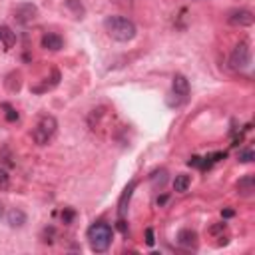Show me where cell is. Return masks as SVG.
I'll use <instances>...</instances> for the list:
<instances>
[{"label":"cell","instance_id":"obj_1","mask_svg":"<svg viewBox=\"0 0 255 255\" xmlns=\"http://www.w3.org/2000/svg\"><path fill=\"white\" fill-rule=\"evenodd\" d=\"M104 28L108 36L116 42H131L137 34L135 24L126 16H108L104 20Z\"/></svg>","mask_w":255,"mask_h":255},{"label":"cell","instance_id":"obj_2","mask_svg":"<svg viewBox=\"0 0 255 255\" xmlns=\"http://www.w3.org/2000/svg\"><path fill=\"white\" fill-rule=\"evenodd\" d=\"M88 243H90V249L96 251V253H106L112 245V239H114V229L104 223V221H98L94 225L88 227Z\"/></svg>","mask_w":255,"mask_h":255},{"label":"cell","instance_id":"obj_3","mask_svg":"<svg viewBox=\"0 0 255 255\" xmlns=\"http://www.w3.org/2000/svg\"><path fill=\"white\" fill-rule=\"evenodd\" d=\"M56 131H58V120L54 116L46 114V116H40V120L36 122L34 129H32V139L38 145H46L54 139Z\"/></svg>","mask_w":255,"mask_h":255},{"label":"cell","instance_id":"obj_4","mask_svg":"<svg viewBox=\"0 0 255 255\" xmlns=\"http://www.w3.org/2000/svg\"><path fill=\"white\" fill-rule=\"evenodd\" d=\"M189 96V82L183 74H175L171 80V92L167 96V106L169 108H179L181 104L187 102Z\"/></svg>","mask_w":255,"mask_h":255},{"label":"cell","instance_id":"obj_5","mask_svg":"<svg viewBox=\"0 0 255 255\" xmlns=\"http://www.w3.org/2000/svg\"><path fill=\"white\" fill-rule=\"evenodd\" d=\"M229 64L237 72H243L251 66V46H249L247 40H241V42L235 44V48L229 56Z\"/></svg>","mask_w":255,"mask_h":255},{"label":"cell","instance_id":"obj_6","mask_svg":"<svg viewBox=\"0 0 255 255\" xmlns=\"http://www.w3.org/2000/svg\"><path fill=\"white\" fill-rule=\"evenodd\" d=\"M12 18L20 24V26H28L32 22H36L38 18V6L32 2H20L12 8Z\"/></svg>","mask_w":255,"mask_h":255},{"label":"cell","instance_id":"obj_7","mask_svg":"<svg viewBox=\"0 0 255 255\" xmlns=\"http://www.w3.org/2000/svg\"><path fill=\"white\" fill-rule=\"evenodd\" d=\"M227 22H229L231 26L245 28V26H251V24L255 22V18H253V12H251V10H247V8H239V10L229 12Z\"/></svg>","mask_w":255,"mask_h":255},{"label":"cell","instance_id":"obj_8","mask_svg":"<svg viewBox=\"0 0 255 255\" xmlns=\"http://www.w3.org/2000/svg\"><path fill=\"white\" fill-rule=\"evenodd\" d=\"M135 185H137V181L131 179V181L124 187V191H122V195H120V199H118V217H120V219H124V215H126V211H128V205H129V199H131V195H133Z\"/></svg>","mask_w":255,"mask_h":255},{"label":"cell","instance_id":"obj_9","mask_svg":"<svg viewBox=\"0 0 255 255\" xmlns=\"http://www.w3.org/2000/svg\"><path fill=\"white\" fill-rule=\"evenodd\" d=\"M177 245H181L183 249H197L199 245V239H197V233L193 229H179L177 231V237H175Z\"/></svg>","mask_w":255,"mask_h":255},{"label":"cell","instance_id":"obj_10","mask_svg":"<svg viewBox=\"0 0 255 255\" xmlns=\"http://www.w3.org/2000/svg\"><path fill=\"white\" fill-rule=\"evenodd\" d=\"M40 44H42V48H44V50L58 52V50H62L64 40H62V36H60V34H56V32H46V34L42 36Z\"/></svg>","mask_w":255,"mask_h":255},{"label":"cell","instance_id":"obj_11","mask_svg":"<svg viewBox=\"0 0 255 255\" xmlns=\"http://www.w3.org/2000/svg\"><path fill=\"white\" fill-rule=\"evenodd\" d=\"M26 221H28V217H26V213H24L20 207H12V209L6 213V223H8L12 229H20V227H24Z\"/></svg>","mask_w":255,"mask_h":255},{"label":"cell","instance_id":"obj_12","mask_svg":"<svg viewBox=\"0 0 255 255\" xmlns=\"http://www.w3.org/2000/svg\"><path fill=\"white\" fill-rule=\"evenodd\" d=\"M235 187H237V193H239L241 197H251L253 191H255V177H253L251 173H247V175L239 177V181H237Z\"/></svg>","mask_w":255,"mask_h":255},{"label":"cell","instance_id":"obj_13","mask_svg":"<svg viewBox=\"0 0 255 255\" xmlns=\"http://www.w3.org/2000/svg\"><path fill=\"white\" fill-rule=\"evenodd\" d=\"M64 6L72 12V16L74 18H78V20H82L84 16H86V6L82 4V0H64Z\"/></svg>","mask_w":255,"mask_h":255},{"label":"cell","instance_id":"obj_14","mask_svg":"<svg viewBox=\"0 0 255 255\" xmlns=\"http://www.w3.org/2000/svg\"><path fill=\"white\" fill-rule=\"evenodd\" d=\"M0 42L4 44L6 50L14 48V44H16V32H12V28H8V26H0Z\"/></svg>","mask_w":255,"mask_h":255},{"label":"cell","instance_id":"obj_15","mask_svg":"<svg viewBox=\"0 0 255 255\" xmlns=\"http://www.w3.org/2000/svg\"><path fill=\"white\" fill-rule=\"evenodd\" d=\"M149 183L155 187V189H161L165 183H167V169H155V171H151V175H149Z\"/></svg>","mask_w":255,"mask_h":255},{"label":"cell","instance_id":"obj_16","mask_svg":"<svg viewBox=\"0 0 255 255\" xmlns=\"http://www.w3.org/2000/svg\"><path fill=\"white\" fill-rule=\"evenodd\" d=\"M189 185H191V177H189L187 173H177V175L173 177V189H175L177 193H185V191L189 189Z\"/></svg>","mask_w":255,"mask_h":255},{"label":"cell","instance_id":"obj_17","mask_svg":"<svg viewBox=\"0 0 255 255\" xmlns=\"http://www.w3.org/2000/svg\"><path fill=\"white\" fill-rule=\"evenodd\" d=\"M20 86H22V82H20V74H18V72L8 74V78H6V88H8V92H18Z\"/></svg>","mask_w":255,"mask_h":255},{"label":"cell","instance_id":"obj_18","mask_svg":"<svg viewBox=\"0 0 255 255\" xmlns=\"http://www.w3.org/2000/svg\"><path fill=\"white\" fill-rule=\"evenodd\" d=\"M237 159H239V163H251V161L255 159V151H253L251 147H245V149L239 151Z\"/></svg>","mask_w":255,"mask_h":255},{"label":"cell","instance_id":"obj_19","mask_svg":"<svg viewBox=\"0 0 255 255\" xmlns=\"http://www.w3.org/2000/svg\"><path fill=\"white\" fill-rule=\"evenodd\" d=\"M2 110H6V112H4V118H6L8 122H18V118H20V116H18V112H16L10 104H6V102H4V104H2Z\"/></svg>","mask_w":255,"mask_h":255},{"label":"cell","instance_id":"obj_20","mask_svg":"<svg viewBox=\"0 0 255 255\" xmlns=\"http://www.w3.org/2000/svg\"><path fill=\"white\" fill-rule=\"evenodd\" d=\"M8 185H10V173L0 165V191L8 189Z\"/></svg>","mask_w":255,"mask_h":255},{"label":"cell","instance_id":"obj_21","mask_svg":"<svg viewBox=\"0 0 255 255\" xmlns=\"http://www.w3.org/2000/svg\"><path fill=\"white\" fill-rule=\"evenodd\" d=\"M187 165H191V167H197V169H203V157H199V155H193V157H189Z\"/></svg>","mask_w":255,"mask_h":255},{"label":"cell","instance_id":"obj_22","mask_svg":"<svg viewBox=\"0 0 255 255\" xmlns=\"http://www.w3.org/2000/svg\"><path fill=\"white\" fill-rule=\"evenodd\" d=\"M74 217H76V211H74V209H64V211H62V221H64V223H72Z\"/></svg>","mask_w":255,"mask_h":255},{"label":"cell","instance_id":"obj_23","mask_svg":"<svg viewBox=\"0 0 255 255\" xmlns=\"http://www.w3.org/2000/svg\"><path fill=\"white\" fill-rule=\"evenodd\" d=\"M225 229H227V225H225V223H215V225H211V227H209V233H211V235H217V233H223Z\"/></svg>","mask_w":255,"mask_h":255},{"label":"cell","instance_id":"obj_24","mask_svg":"<svg viewBox=\"0 0 255 255\" xmlns=\"http://www.w3.org/2000/svg\"><path fill=\"white\" fill-rule=\"evenodd\" d=\"M145 243H147L149 247L155 243V237H153V229H151V227H147V229H145Z\"/></svg>","mask_w":255,"mask_h":255},{"label":"cell","instance_id":"obj_25","mask_svg":"<svg viewBox=\"0 0 255 255\" xmlns=\"http://www.w3.org/2000/svg\"><path fill=\"white\" fill-rule=\"evenodd\" d=\"M233 213H235L233 209H223V213H221V215H223V217H233Z\"/></svg>","mask_w":255,"mask_h":255},{"label":"cell","instance_id":"obj_26","mask_svg":"<svg viewBox=\"0 0 255 255\" xmlns=\"http://www.w3.org/2000/svg\"><path fill=\"white\" fill-rule=\"evenodd\" d=\"M167 201V195H161V197H157V205H163Z\"/></svg>","mask_w":255,"mask_h":255},{"label":"cell","instance_id":"obj_27","mask_svg":"<svg viewBox=\"0 0 255 255\" xmlns=\"http://www.w3.org/2000/svg\"><path fill=\"white\" fill-rule=\"evenodd\" d=\"M2 207H4V205H2V203H0V215H2V213H4V209H2Z\"/></svg>","mask_w":255,"mask_h":255},{"label":"cell","instance_id":"obj_28","mask_svg":"<svg viewBox=\"0 0 255 255\" xmlns=\"http://www.w3.org/2000/svg\"><path fill=\"white\" fill-rule=\"evenodd\" d=\"M116 2H118V4H122V0H116Z\"/></svg>","mask_w":255,"mask_h":255}]
</instances>
